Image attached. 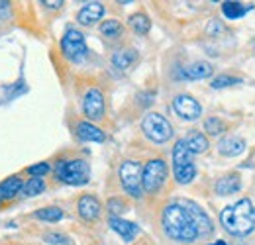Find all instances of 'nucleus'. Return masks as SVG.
<instances>
[{"instance_id":"obj_6","label":"nucleus","mask_w":255,"mask_h":245,"mask_svg":"<svg viewBox=\"0 0 255 245\" xmlns=\"http://www.w3.org/2000/svg\"><path fill=\"white\" fill-rule=\"evenodd\" d=\"M141 129L155 143H165V141H169L173 137V125L169 123V120L165 116L155 114V112H151V114H147L143 118Z\"/></svg>"},{"instance_id":"obj_21","label":"nucleus","mask_w":255,"mask_h":245,"mask_svg":"<svg viewBox=\"0 0 255 245\" xmlns=\"http://www.w3.org/2000/svg\"><path fill=\"white\" fill-rule=\"evenodd\" d=\"M22 179L20 177H10L6 179L4 183L0 184V200H6V198H12L16 196L20 190H22Z\"/></svg>"},{"instance_id":"obj_27","label":"nucleus","mask_w":255,"mask_h":245,"mask_svg":"<svg viewBox=\"0 0 255 245\" xmlns=\"http://www.w3.org/2000/svg\"><path fill=\"white\" fill-rule=\"evenodd\" d=\"M204 131H208V135H222L224 131H226V123L220 120V118H216V116H212V118H208L206 122H204Z\"/></svg>"},{"instance_id":"obj_12","label":"nucleus","mask_w":255,"mask_h":245,"mask_svg":"<svg viewBox=\"0 0 255 245\" xmlns=\"http://www.w3.org/2000/svg\"><path fill=\"white\" fill-rule=\"evenodd\" d=\"M104 16V6L100 2H87L79 14H77V20L83 24V26H93L95 22H98L100 18Z\"/></svg>"},{"instance_id":"obj_3","label":"nucleus","mask_w":255,"mask_h":245,"mask_svg":"<svg viewBox=\"0 0 255 245\" xmlns=\"http://www.w3.org/2000/svg\"><path fill=\"white\" fill-rule=\"evenodd\" d=\"M173 173L177 183L189 184L192 183V179L196 177V167L192 161L191 149L187 147L185 139H179L173 147Z\"/></svg>"},{"instance_id":"obj_8","label":"nucleus","mask_w":255,"mask_h":245,"mask_svg":"<svg viewBox=\"0 0 255 245\" xmlns=\"http://www.w3.org/2000/svg\"><path fill=\"white\" fill-rule=\"evenodd\" d=\"M61 49H63L65 57L71 61H81L87 55V43H85V35L75 28H69L65 31L63 39H61Z\"/></svg>"},{"instance_id":"obj_9","label":"nucleus","mask_w":255,"mask_h":245,"mask_svg":"<svg viewBox=\"0 0 255 245\" xmlns=\"http://www.w3.org/2000/svg\"><path fill=\"white\" fill-rule=\"evenodd\" d=\"M173 108H175V112H177L183 120H196V118H200V114H202V106H200L192 96H189V94H179V96H175Z\"/></svg>"},{"instance_id":"obj_28","label":"nucleus","mask_w":255,"mask_h":245,"mask_svg":"<svg viewBox=\"0 0 255 245\" xmlns=\"http://www.w3.org/2000/svg\"><path fill=\"white\" fill-rule=\"evenodd\" d=\"M240 83H242V79H236V77H230V75H218V77L210 83V87H212V89H226V87L240 85Z\"/></svg>"},{"instance_id":"obj_29","label":"nucleus","mask_w":255,"mask_h":245,"mask_svg":"<svg viewBox=\"0 0 255 245\" xmlns=\"http://www.w3.org/2000/svg\"><path fill=\"white\" fill-rule=\"evenodd\" d=\"M28 173L33 175V177H37V179H41L43 175H47V173H49V165H47V163H37V165H32V167H28Z\"/></svg>"},{"instance_id":"obj_2","label":"nucleus","mask_w":255,"mask_h":245,"mask_svg":"<svg viewBox=\"0 0 255 245\" xmlns=\"http://www.w3.org/2000/svg\"><path fill=\"white\" fill-rule=\"evenodd\" d=\"M224 230L236 238H246L255 230V206L250 198H242L236 204L224 208L220 214Z\"/></svg>"},{"instance_id":"obj_15","label":"nucleus","mask_w":255,"mask_h":245,"mask_svg":"<svg viewBox=\"0 0 255 245\" xmlns=\"http://www.w3.org/2000/svg\"><path fill=\"white\" fill-rule=\"evenodd\" d=\"M181 75L185 79H191V81H200V79H206L212 75V65L206 61H194L191 65H187L181 71Z\"/></svg>"},{"instance_id":"obj_4","label":"nucleus","mask_w":255,"mask_h":245,"mask_svg":"<svg viewBox=\"0 0 255 245\" xmlns=\"http://www.w3.org/2000/svg\"><path fill=\"white\" fill-rule=\"evenodd\" d=\"M55 175L61 183L81 186L87 184L91 179V169L89 163L83 159H71V161H59L55 165Z\"/></svg>"},{"instance_id":"obj_24","label":"nucleus","mask_w":255,"mask_h":245,"mask_svg":"<svg viewBox=\"0 0 255 245\" xmlns=\"http://www.w3.org/2000/svg\"><path fill=\"white\" fill-rule=\"evenodd\" d=\"M37 220H43V222H59L63 218V210L57 208V206H49V208H41L35 212Z\"/></svg>"},{"instance_id":"obj_14","label":"nucleus","mask_w":255,"mask_h":245,"mask_svg":"<svg viewBox=\"0 0 255 245\" xmlns=\"http://www.w3.org/2000/svg\"><path fill=\"white\" fill-rule=\"evenodd\" d=\"M110 228L124 240V242H131L135 236H137V226L135 224H131V222H128V220H122V218H118V216H110Z\"/></svg>"},{"instance_id":"obj_32","label":"nucleus","mask_w":255,"mask_h":245,"mask_svg":"<svg viewBox=\"0 0 255 245\" xmlns=\"http://www.w3.org/2000/svg\"><path fill=\"white\" fill-rule=\"evenodd\" d=\"M206 30H208V33L212 35V33H220V31H224V26L218 22V20H212V22L208 24V28H206Z\"/></svg>"},{"instance_id":"obj_25","label":"nucleus","mask_w":255,"mask_h":245,"mask_svg":"<svg viewBox=\"0 0 255 245\" xmlns=\"http://www.w3.org/2000/svg\"><path fill=\"white\" fill-rule=\"evenodd\" d=\"M22 188H24V196H37V194H41L45 190V183H43V179L33 177Z\"/></svg>"},{"instance_id":"obj_22","label":"nucleus","mask_w":255,"mask_h":245,"mask_svg":"<svg viewBox=\"0 0 255 245\" xmlns=\"http://www.w3.org/2000/svg\"><path fill=\"white\" fill-rule=\"evenodd\" d=\"M137 59V55H135V51H131V49H124V51H116L114 55H112V63H114V67L116 69H128L131 63Z\"/></svg>"},{"instance_id":"obj_18","label":"nucleus","mask_w":255,"mask_h":245,"mask_svg":"<svg viewBox=\"0 0 255 245\" xmlns=\"http://www.w3.org/2000/svg\"><path fill=\"white\" fill-rule=\"evenodd\" d=\"M77 135L83 141H104V131L91 122H81L77 125Z\"/></svg>"},{"instance_id":"obj_11","label":"nucleus","mask_w":255,"mask_h":245,"mask_svg":"<svg viewBox=\"0 0 255 245\" xmlns=\"http://www.w3.org/2000/svg\"><path fill=\"white\" fill-rule=\"evenodd\" d=\"M181 204L191 212L192 220H194V224H196V230H198V236H206V234L212 232V222H210L208 216L204 214L202 208H198L194 202H189V200H185V202H181Z\"/></svg>"},{"instance_id":"obj_26","label":"nucleus","mask_w":255,"mask_h":245,"mask_svg":"<svg viewBox=\"0 0 255 245\" xmlns=\"http://www.w3.org/2000/svg\"><path fill=\"white\" fill-rule=\"evenodd\" d=\"M100 33L106 37H118L122 33V24L118 20H106L100 24Z\"/></svg>"},{"instance_id":"obj_30","label":"nucleus","mask_w":255,"mask_h":245,"mask_svg":"<svg viewBox=\"0 0 255 245\" xmlns=\"http://www.w3.org/2000/svg\"><path fill=\"white\" fill-rule=\"evenodd\" d=\"M43 240L47 242V244H53V245H67L69 244V240L61 236V234H45L43 236Z\"/></svg>"},{"instance_id":"obj_19","label":"nucleus","mask_w":255,"mask_h":245,"mask_svg":"<svg viewBox=\"0 0 255 245\" xmlns=\"http://www.w3.org/2000/svg\"><path fill=\"white\" fill-rule=\"evenodd\" d=\"M242 188V181L238 175H228V177H222L218 183H216V192L220 196H228V194H234Z\"/></svg>"},{"instance_id":"obj_31","label":"nucleus","mask_w":255,"mask_h":245,"mask_svg":"<svg viewBox=\"0 0 255 245\" xmlns=\"http://www.w3.org/2000/svg\"><path fill=\"white\" fill-rule=\"evenodd\" d=\"M108 208H110V212H112V214H120V212H124V210H126V204H124L120 198H112V200L108 202Z\"/></svg>"},{"instance_id":"obj_34","label":"nucleus","mask_w":255,"mask_h":245,"mask_svg":"<svg viewBox=\"0 0 255 245\" xmlns=\"http://www.w3.org/2000/svg\"><path fill=\"white\" fill-rule=\"evenodd\" d=\"M214 245H226V244H224V242H220V244H214Z\"/></svg>"},{"instance_id":"obj_10","label":"nucleus","mask_w":255,"mask_h":245,"mask_svg":"<svg viewBox=\"0 0 255 245\" xmlns=\"http://www.w3.org/2000/svg\"><path fill=\"white\" fill-rule=\"evenodd\" d=\"M83 110L89 120H100L104 116V96L98 89H91L85 94Z\"/></svg>"},{"instance_id":"obj_33","label":"nucleus","mask_w":255,"mask_h":245,"mask_svg":"<svg viewBox=\"0 0 255 245\" xmlns=\"http://www.w3.org/2000/svg\"><path fill=\"white\" fill-rule=\"evenodd\" d=\"M41 4H43V6H47V8H55V10L63 6V2H61V0H55V2H51V0H43Z\"/></svg>"},{"instance_id":"obj_17","label":"nucleus","mask_w":255,"mask_h":245,"mask_svg":"<svg viewBox=\"0 0 255 245\" xmlns=\"http://www.w3.org/2000/svg\"><path fill=\"white\" fill-rule=\"evenodd\" d=\"M185 143H187V147L191 149L192 155H200V153H206L208 151V137L204 135V133H200V131H191L187 137H185Z\"/></svg>"},{"instance_id":"obj_13","label":"nucleus","mask_w":255,"mask_h":245,"mask_svg":"<svg viewBox=\"0 0 255 245\" xmlns=\"http://www.w3.org/2000/svg\"><path fill=\"white\" fill-rule=\"evenodd\" d=\"M79 214L83 220H87V222H95L96 218L100 216V202L96 200L95 196H91V194H85V196H81V200H79Z\"/></svg>"},{"instance_id":"obj_20","label":"nucleus","mask_w":255,"mask_h":245,"mask_svg":"<svg viewBox=\"0 0 255 245\" xmlns=\"http://www.w3.org/2000/svg\"><path fill=\"white\" fill-rule=\"evenodd\" d=\"M254 8V4H242V2H224L222 4V12L228 20H236V18H242L246 16L250 10Z\"/></svg>"},{"instance_id":"obj_5","label":"nucleus","mask_w":255,"mask_h":245,"mask_svg":"<svg viewBox=\"0 0 255 245\" xmlns=\"http://www.w3.org/2000/svg\"><path fill=\"white\" fill-rule=\"evenodd\" d=\"M141 179H143V167L139 161H124L120 165V183L129 196H133V198L143 196Z\"/></svg>"},{"instance_id":"obj_16","label":"nucleus","mask_w":255,"mask_h":245,"mask_svg":"<svg viewBox=\"0 0 255 245\" xmlns=\"http://www.w3.org/2000/svg\"><path fill=\"white\" fill-rule=\"evenodd\" d=\"M218 151L226 157H236V155H242L246 151V141L242 137H236V135H228L224 137L222 141L218 143Z\"/></svg>"},{"instance_id":"obj_1","label":"nucleus","mask_w":255,"mask_h":245,"mask_svg":"<svg viewBox=\"0 0 255 245\" xmlns=\"http://www.w3.org/2000/svg\"><path fill=\"white\" fill-rule=\"evenodd\" d=\"M163 230L171 240L183 242V244H191L198 238V230H196V224L192 220L191 212L181 202L165 206V210H163Z\"/></svg>"},{"instance_id":"obj_7","label":"nucleus","mask_w":255,"mask_h":245,"mask_svg":"<svg viewBox=\"0 0 255 245\" xmlns=\"http://www.w3.org/2000/svg\"><path fill=\"white\" fill-rule=\"evenodd\" d=\"M165 179H167V163L163 159H151L143 167V179H141L143 192L147 194L157 192L165 183Z\"/></svg>"},{"instance_id":"obj_23","label":"nucleus","mask_w":255,"mask_h":245,"mask_svg":"<svg viewBox=\"0 0 255 245\" xmlns=\"http://www.w3.org/2000/svg\"><path fill=\"white\" fill-rule=\"evenodd\" d=\"M129 28L135 31V33L143 35V33L149 31L151 22H149V18L145 14H133V16H129Z\"/></svg>"}]
</instances>
